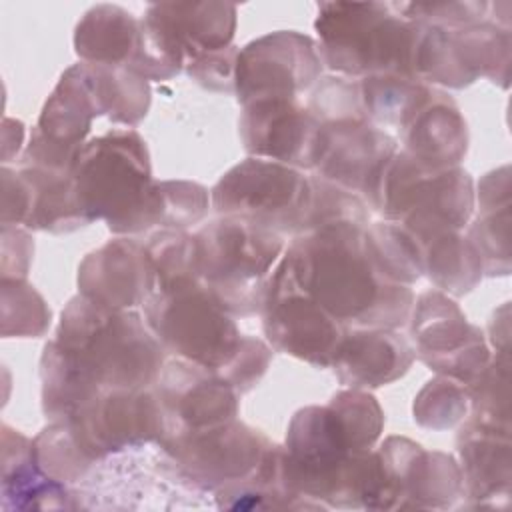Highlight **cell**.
Wrapping results in <instances>:
<instances>
[{"mask_svg":"<svg viewBox=\"0 0 512 512\" xmlns=\"http://www.w3.org/2000/svg\"><path fill=\"white\" fill-rule=\"evenodd\" d=\"M82 64L102 114L126 126H134L146 116L150 106L148 80L120 66Z\"/></svg>","mask_w":512,"mask_h":512,"instance_id":"83f0119b","label":"cell"},{"mask_svg":"<svg viewBox=\"0 0 512 512\" xmlns=\"http://www.w3.org/2000/svg\"><path fill=\"white\" fill-rule=\"evenodd\" d=\"M364 202L384 220L400 222L416 240L462 232L474 212V182L460 166L432 170L396 150L372 174Z\"/></svg>","mask_w":512,"mask_h":512,"instance_id":"277c9868","label":"cell"},{"mask_svg":"<svg viewBox=\"0 0 512 512\" xmlns=\"http://www.w3.org/2000/svg\"><path fill=\"white\" fill-rule=\"evenodd\" d=\"M34 454L40 468L64 484L82 480L98 464L80 450L66 422H52L44 428L34 438Z\"/></svg>","mask_w":512,"mask_h":512,"instance_id":"1f68e13d","label":"cell"},{"mask_svg":"<svg viewBox=\"0 0 512 512\" xmlns=\"http://www.w3.org/2000/svg\"><path fill=\"white\" fill-rule=\"evenodd\" d=\"M210 204L218 216H238L294 238L306 230L312 182L298 168L250 156L216 182Z\"/></svg>","mask_w":512,"mask_h":512,"instance_id":"ba28073f","label":"cell"},{"mask_svg":"<svg viewBox=\"0 0 512 512\" xmlns=\"http://www.w3.org/2000/svg\"><path fill=\"white\" fill-rule=\"evenodd\" d=\"M414 28L384 2H322L314 22L322 64L358 80L378 74L412 78Z\"/></svg>","mask_w":512,"mask_h":512,"instance_id":"5b68a950","label":"cell"},{"mask_svg":"<svg viewBox=\"0 0 512 512\" xmlns=\"http://www.w3.org/2000/svg\"><path fill=\"white\" fill-rule=\"evenodd\" d=\"M244 150L298 170H314L320 122L298 98H264L242 106L238 120Z\"/></svg>","mask_w":512,"mask_h":512,"instance_id":"9a60e30c","label":"cell"},{"mask_svg":"<svg viewBox=\"0 0 512 512\" xmlns=\"http://www.w3.org/2000/svg\"><path fill=\"white\" fill-rule=\"evenodd\" d=\"M322 66L310 36L278 30L240 48L234 94L242 106L264 98H298L320 80Z\"/></svg>","mask_w":512,"mask_h":512,"instance_id":"4fadbf2b","label":"cell"},{"mask_svg":"<svg viewBox=\"0 0 512 512\" xmlns=\"http://www.w3.org/2000/svg\"><path fill=\"white\" fill-rule=\"evenodd\" d=\"M236 6L228 2H156L144 12V22L182 66L202 52L232 44Z\"/></svg>","mask_w":512,"mask_h":512,"instance_id":"ac0fdd59","label":"cell"},{"mask_svg":"<svg viewBox=\"0 0 512 512\" xmlns=\"http://www.w3.org/2000/svg\"><path fill=\"white\" fill-rule=\"evenodd\" d=\"M418 242L424 274L440 292L464 296L482 280L480 254L462 232H440Z\"/></svg>","mask_w":512,"mask_h":512,"instance_id":"4316f807","label":"cell"},{"mask_svg":"<svg viewBox=\"0 0 512 512\" xmlns=\"http://www.w3.org/2000/svg\"><path fill=\"white\" fill-rule=\"evenodd\" d=\"M2 496L14 508H68L72 496L64 482L50 478L38 464L34 440L2 426ZM8 506V508H10Z\"/></svg>","mask_w":512,"mask_h":512,"instance_id":"603a6c76","label":"cell"},{"mask_svg":"<svg viewBox=\"0 0 512 512\" xmlns=\"http://www.w3.org/2000/svg\"><path fill=\"white\" fill-rule=\"evenodd\" d=\"M414 420L432 430H446L460 424L470 412L468 388L448 376H438L414 398Z\"/></svg>","mask_w":512,"mask_h":512,"instance_id":"d6a6232c","label":"cell"},{"mask_svg":"<svg viewBox=\"0 0 512 512\" xmlns=\"http://www.w3.org/2000/svg\"><path fill=\"white\" fill-rule=\"evenodd\" d=\"M144 320L166 352L216 372L238 394L260 382L272 358V348L242 334L200 280L154 290Z\"/></svg>","mask_w":512,"mask_h":512,"instance_id":"7a4b0ae2","label":"cell"},{"mask_svg":"<svg viewBox=\"0 0 512 512\" xmlns=\"http://www.w3.org/2000/svg\"><path fill=\"white\" fill-rule=\"evenodd\" d=\"M100 114L102 110L90 86L86 68L78 62L60 76L34 128L60 146L80 148L90 132L92 120Z\"/></svg>","mask_w":512,"mask_h":512,"instance_id":"cb8c5ba5","label":"cell"},{"mask_svg":"<svg viewBox=\"0 0 512 512\" xmlns=\"http://www.w3.org/2000/svg\"><path fill=\"white\" fill-rule=\"evenodd\" d=\"M398 150V140L366 118L320 124V150L314 174L358 196L374 170Z\"/></svg>","mask_w":512,"mask_h":512,"instance_id":"e0dca14e","label":"cell"},{"mask_svg":"<svg viewBox=\"0 0 512 512\" xmlns=\"http://www.w3.org/2000/svg\"><path fill=\"white\" fill-rule=\"evenodd\" d=\"M284 258L298 286L348 328L398 330L410 320L414 294L380 274L366 226L342 222L298 234Z\"/></svg>","mask_w":512,"mask_h":512,"instance_id":"6da1fadb","label":"cell"},{"mask_svg":"<svg viewBox=\"0 0 512 512\" xmlns=\"http://www.w3.org/2000/svg\"><path fill=\"white\" fill-rule=\"evenodd\" d=\"M464 496L482 500L510 494V430L468 418L456 438Z\"/></svg>","mask_w":512,"mask_h":512,"instance_id":"44dd1931","label":"cell"},{"mask_svg":"<svg viewBox=\"0 0 512 512\" xmlns=\"http://www.w3.org/2000/svg\"><path fill=\"white\" fill-rule=\"evenodd\" d=\"M20 172L28 184L26 228L62 234L90 224L80 206L72 174L36 166H22Z\"/></svg>","mask_w":512,"mask_h":512,"instance_id":"484cf974","label":"cell"},{"mask_svg":"<svg viewBox=\"0 0 512 512\" xmlns=\"http://www.w3.org/2000/svg\"><path fill=\"white\" fill-rule=\"evenodd\" d=\"M240 48L230 44L220 50L202 52L190 58L184 66L188 76L206 90L234 94V78H236V60Z\"/></svg>","mask_w":512,"mask_h":512,"instance_id":"f35d334b","label":"cell"},{"mask_svg":"<svg viewBox=\"0 0 512 512\" xmlns=\"http://www.w3.org/2000/svg\"><path fill=\"white\" fill-rule=\"evenodd\" d=\"M414 358L412 344L396 330L348 328L330 368L342 386L368 390L402 378Z\"/></svg>","mask_w":512,"mask_h":512,"instance_id":"ffe728a7","label":"cell"},{"mask_svg":"<svg viewBox=\"0 0 512 512\" xmlns=\"http://www.w3.org/2000/svg\"><path fill=\"white\" fill-rule=\"evenodd\" d=\"M396 140L404 144V152L426 168H456L468 150L466 120L456 102L442 90L426 88L422 98L410 110Z\"/></svg>","mask_w":512,"mask_h":512,"instance_id":"d6986e66","label":"cell"},{"mask_svg":"<svg viewBox=\"0 0 512 512\" xmlns=\"http://www.w3.org/2000/svg\"><path fill=\"white\" fill-rule=\"evenodd\" d=\"M156 288L144 242L116 238L90 252L78 266V290L84 298L114 308L142 306Z\"/></svg>","mask_w":512,"mask_h":512,"instance_id":"2e32d148","label":"cell"},{"mask_svg":"<svg viewBox=\"0 0 512 512\" xmlns=\"http://www.w3.org/2000/svg\"><path fill=\"white\" fill-rule=\"evenodd\" d=\"M508 352L490 358L482 374L468 386L472 420L510 430V392H508Z\"/></svg>","mask_w":512,"mask_h":512,"instance_id":"836d02e7","label":"cell"},{"mask_svg":"<svg viewBox=\"0 0 512 512\" xmlns=\"http://www.w3.org/2000/svg\"><path fill=\"white\" fill-rule=\"evenodd\" d=\"M74 50L82 62L134 72L142 52V20L116 4H96L74 28Z\"/></svg>","mask_w":512,"mask_h":512,"instance_id":"7402d4cb","label":"cell"},{"mask_svg":"<svg viewBox=\"0 0 512 512\" xmlns=\"http://www.w3.org/2000/svg\"><path fill=\"white\" fill-rule=\"evenodd\" d=\"M52 342L100 388H150L164 366L166 350L138 312L114 310L82 294L62 310Z\"/></svg>","mask_w":512,"mask_h":512,"instance_id":"3957f363","label":"cell"},{"mask_svg":"<svg viewBox=\"0 0 512 512\" xmlns=\"http://www.w3.org/2000/svg\"><path fill=\"white\" fill-rule=\"evenodd\" d=\"M50 324V308L24 280H2V334L38 338Z\"/></svg>","mask_w":512,"mask_h":512,"instance_id":"e575fe53","label":"cell"},{"mask_svg":"<svg viewBox=\"0 0 512 512\" xmlns=\"http://www.w3.org/2000/svg\"><path fill=\"white\" fill-rule=\"evenodd\" d=\"M198 274L230 316L260 314L264 290L284 240L238 216H218L196 234Z\"/></svg>","mask_w":512,"mask_h":512,"instance_id":"52a82bcc","label":"cell"},{"mask_svg":"<svg viewBox=\"0 0 512 512\" xmlns=\"http://www.w3.org/2000/svg\"><path fill=\"white\" fill-rule=\"evenodd\" d=\"M394 8L408 20L436 26L442 30H460L478 24L490 16V2H400Z\"/></svg>","mask_w":512,"mask_h":512,"instance_id":"74e56055","label":"cell"},{"mask_svg":"<svg viewBox=\"0 0 512 512\" xmlns=\"http://www.w3.org/2000/svg\"><path fill=\"white\" fill-rule=\"evenodd\" d=\"M366 242L376 268L388 282L410 286L424 274L420 242L400 222L368 224Z\"/></svg>","mask_w":512,"mask_h":512,"instance_id":"f1b7e54d","label":"cell"},{"mask_svg":"<svg viewBox=\"0 0 512 512\" xmlns=\"http://www.w3.org/2000/svg\"><path fill=\"white\" fill-rule=\"evenodd\" d=\"M144 248L156 278L154 290L180 280H200L194 234L184 230H158L144 242Z\"/></svg>","mask_w":512,"mask_h":512,"instance_id":"4dcf8cb0","label":"cell"},{"mask_svg":"<svg viewBox=\"0 0 512 512\" xmlns=\"http://www.w3.org/2000/svg\"><path fill=\"white\" fill-rule=\"evenodd\" d=\"M210 208L208 190L188 180H164L152 184L142 230L158 226L160 230H184L200 222Z\"/></svg>","mask_w":512,"mask_h":512,"instance_id":"f546056e","label":"cell"},{"mask_svg":"<svg viewBox=\"0 0 512 512\" xmlns=\"http://www.w3.org/2000/svg\"><path fill=\"white\" fill-rule=\"evenodd\" d=\"M260 316L270 348L318 368L332 366L348 332V326L298 286L284 256L268 276Z\"/></svg>","mask_w":512,"mask_h":512,"instance_id":"9c48e42d","label":"cell"},{"mask_svg":"<svg viewBox=\"0 0 512 512\" xmlns=\"http://www.w3.org/2000/svg\"><path fill=\"white\" fill-rule=\"evenodd\" d=\"M28 216V184L22 172L2 168V226L24 224Z\"/></svg>","mask_w":512,"mask_h":512,"instance_id":"ab89813d","label":"cell"},{"mask_svg":"<svg viewBox=\"0 0 512 512\" xmlns=\"http://www.w3.org/2000/svg\"><path fill=\"white\" fill-rule=\"evenodd\" d=\"M410 336L418 360L466 388L492 358L480 328L470 324L458 304L440 290L418 296L410 312Z\"/></svg>","mask_w":512,"mask_h":512,"instance_id":"8fae6325","label":"cell"},{"mask_svg":"<svg viewBox=\"0 0 512 512\" xmlns=\"http://www.w3.org/2000/svg\"><path fill=\"white\" fill-rule=\"evenodd\" d=\"M478 206V218L466 236L480 254L484 274L506 276L510 272V180L506 166L480 180Z\"/></svg>","mask_w":512,"mask_h":512,"instance_id":"d4e9b609","label":"cell"},{"mask_svg":"<svg viewBox=\"0 0 512 512\" xmlns=\"http://www.w3.org/2000/svg\"><path fill=\"white\" fill-rule=\"evenodd\" d=\"M158 446L172 458L184 480L216 492L252 478L272 442L236 418L210 430L166 438Z\"/></svg>","mask_w":512,"mask_h":512,"instance_id":"7c38bea8","label":"cell"},{"mask_svg":"<svg viewBox=\"0 0 512 512\" xmlns=\"http://www.w3.org/2000/svg\"><path fill=\"white\" fill-rule=\"evenodd\" d=\"M356 450H370L382 434L384 412L366 390H342L328 402Z\"/></svg>","mask_w":512,"mask_h":512,"instance_id":"8d00e7d4","label":"cell"},{"mask_svg":"<svg viewBox=\"0 0 512 512\" xmlns=\"http://www.w3.org/2000/svg\"><path fill=\"white\" fill-rule=\"evenodd\" d=\"M310 182H312V206H310L304 232H312L322 226L342 224V222H350L358 226L370 224V208L362 196L348 192L346 188L334 182H328L316 174L310 176Z\"/></svg>","mask_w":512,"mask_h":512,"instance_id":"d590c367","label":"cell"},{"mask_svg":"<svg viewBox=\"0 0 512 512\" xmlns=\"http://www.w3.org/2000/svg\"><path fill=\"white\" fill-rule=\"evenodd\" d=\"M80 206L90 222L104 220L114 234H138L152 190L144 138L132 128H114L84 142L72 170Z\"/></svg>","mask_w":512,"mask_h":512,"instance_id":"8992f818","label":"cell"},{"mask_svg":"<svg viewBox=\"0 0 512 512\" xmlns=\"http://www.w3.org/2000/svg\"><path fill=\"white\" fill-rule=\"evenodd\" d=\"M154 392L164 414V436L176 438L236 420L240 394L216 372L174 358L164 362Z\"/></svg>","mask_w":512,"mask_h":512,"instance_id":"5bb4252c","label":"cell"},{"mask_svg":"<svg viewBox=\"0 0 512 512\" xmlns=\"http://www.w3.org/2000/svg\"><path fill=\"white\" fill-rule=\"evenodd\" d=\"M80 446L94 462L130 448L160 442L164 414L154 390L106 388L64 420Z\"/></svg>","mask_w":512,"mask_h":512,"instance_id":"30bf717a","label":"cell"}]
</instances>
